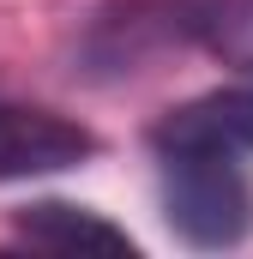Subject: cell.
<instances>
[{"instance_id": "6da1fadb", "label": "cell", "mask_w": 253, "mask_h": 259, "mask_svg": "<svg viewBox=\"0 0 253 259\" xmlns=\"http://www.w3.org/2000/svg\"><path fill=\"white\" fill-rule=\"evenodd\" d=\"M157 193L163 217L187 247H241L253 235V193L247 163H217V157H169L157 163Z\"/></svg>"}, {"instance_id": "7a4b0ae2", "label": "cell", "mask_w": 253, "mask_h": 259, "mask_svg": "<svg viewBox=\"0 0 253 259\" xmlns=\"http://www.w3.org/2000/svg\"><path fill=\"white\" fill-rule=\"evenodd\" d=\"M151 163L169 157H217V163H247L253 157V78L205 91L181 109H169L157 127L145 133Z\"/></svg>"}, {"instance_id": "3957f363", "label": "cell", "mask_w": 253, "mask_h": 259, "mask_svg": "<svg viewBox=\"0 0 253 259\" xmlns=\"http://www.w3.org/2000/svg\"><path fill=\"white\" fill-rule=\"evenodd\" d=\"M97 151V133L78 127L72 115H55L43 103L0 97V187L30 175H61Z\"/></svg>"}, {"instance_id": "277c9868", "label": "cell", "mask_w": 253, "mask_h": 259, "mask_svg": "<svg viewBox=\"0 0 253 259\" xmlns=\"http://www.w3.org/2000/svg\"><path fill=\"white\" fill-rule=\"evenodd\" d=\"M169 42H193L229 72L253 78V0H157Z\"/></svg>"}, {"instance_id": "5b68a950", "label": "cell", "mask_w": 253, "mask_h": 259, "mask_svg": "<svg viewBox=\"0 0 253 259\" xmlns=\"http://www.w3.org/2000/svg\"><path fill=\"white\" fill-rule=\"evenodd\" d=\"M18 241L49 247V253H133V235L115 229L109 217H97L91 205H66V199H43L18 211Z\"/></svg>"}]
</instances>
